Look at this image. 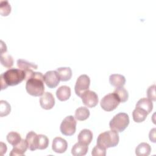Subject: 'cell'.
Listing matches in <instances>:
<instances>
[{
	"label": "cell",
	"instance_id": "obj_19",
	"mask_svg": "<svg viewBox=\"0 0 156 156\" xmlns=\"http://www.w3.org/2000/svg\"><path fill=\"white\" fill-rule=\"evenodd\" d=\"M17 66L19 68V69L23 70L24 72L36 69L38 68L37 65L35 64L34 63L29 62L27 60H23V59H18L16 62Z\"/></svg>",
	"mask_w": 156,
	"mask_h": 156
},
{
	"label": "cell",
	"instance_id": "obj_25",
	"mask_svg": "<svg viewBox=\"0 0 156 156\" xmlns=\"http://www.w3.org/2000/svg\"><path fill=\"white\" fill-rule=\"evenodd\" d=\"M0 60L1 64L8 68H11L13 65V59L12 55L10 54L4 52L3 54H1Z\"/></svg>",
	"mask_w": 156,
	"mask_h": 156
},
{
	"label": "cell",
	"instance_id": "obj_28",
	"mask_svg": "<svg viewBox=\"0 0 156 156\" xmlns=\"http://www.w3.org/2000/svg\"><path fill=\"white\" fill-rule=\"evenodd\" d=\"M11 111L10 105L6 101H0V116L3 117L8 115Z\"/></svg>",
	"mask_w": 156,
	"mask_h": 156
},
{
	"label": "cell",
	"instance_id": "obj_17",
	"mask_svg": "<svg viewBox=\"0 0 156 156\" xmlns=\"http://www.w3.org/2000/svg\"><path fill=\"white\" fill-rule=\"evenodd\" d=\"M88 147L87 145L78 142L76 143L71 149V154L74 156H82L86 155Z\"/></svg>",
	"mask_w": 156,
	"mask_h": 156
},
{
	"label": "cell",
	"instance_id": "obj_8",
	"mask_svg": "<svg viewBox=\"0 0 156 156\" xmlns=\"http://www.w3.org/2000/svg\"><path fill=\"white\" fill-rule=\"evenodd\" d=\"M82 102L88 107H94L98 103V96L93 91L87 90L84 91L80 96Z\"/></svg>",
	"mask_w": 156,
	"mask_h": 156
},
{
	"label": "cell",
	"instance_id": "obj_14",
	"mask_svg": "<svg viewBox=\"0 0 156 156\" xmlns=\"http://www.w3.org/2000/svg\"><path fill=\"white\" fill-rule=\"evenodd\" d=\"M56 96L60 101H66L71 96V88L68 86L62 85L57 90Z\"/></svg>",
	"mask_w": 156,
	"mask_h": 156
},
{
	"label": "cell",
	"instance_id": "obj_26",
	"mask_svg": "<svg viewBox=\"0 0 156 156\" xmlns=\"http://www.w3.org/2000/svg\"><path fill=\"white\" fill-rule=\"evenodd\" d=\"M7 140L11 145L15 146L18 144L21 140V135L16 132H10L7 135Z\"/></svg>",
	"mask_w": 156,
	"mask_h": 156
},
{
	"label": "cell",
	"instance_id": "obj_21",
	"mask_svg": "<svg viewBox=\"0 0 156 156\" xmlns=\"http://www.w3.org/2000/svg\"><path fill=\"white\" fill-rule=\"evenodd\" d=\"M56 71L62 81H68L71 78L72 70L69 67H60L57 69Z\"/></svg>",
	"mask_w": 156,
	"mask_h": 156
},
{
	"label": "cell",
	"instance_id": "obj_29",
	"mask_svg": "<svg viewBox=\"0 0 156 156\" xmlns=\"http://www.w3.org/2000/svg\"><path fill=\"white\" fill-rule=\"evenodd\" d=\"M11 12V6L8 1H0V13L2 16H7Z\"/></svg>",
	"mask_w": 156,
	"mask_h": 156
},
{
	"label": "cell",
	"instance_id": "obj_23",
	"mask_svg": "<svg viewBox=\"0 0 156 156\" xmlns=\"http://www.w3.org/2000/svg\"><path fill=\"white\" fill-rule=\"evenodd\" d=\"M90 116V111L85 107H80L75 111V118L78 121H84Z\"/></svg>",
	"mask_w": 156,
	"mask_h": 156
},
{
	"label": "cell",
	"instance_id": "obj_3",
	"mask_svg": "<svg viewBox=\"0 0 156 156\" xmlns=\"http://www.w3.org/2000/svg\"><path fill=\"white\" fill-rule=\"evenodd\" d=\"M119 140L118 132L113 130H107L99 135L97 138V144L105 149L113 147L118 145Z\"/></svg>",
	"mask_w": 156,
	"mask_h": 156
},
{
	"label": "cell",
	"instance_id": "obj_24",
	"mask_svg": "<svg viewBox=\"0 0 156 156\" xmlns=\"http://www.w3.org/2000/svg\"><path fill=\"white\" fill-rule=\"evenodd\" d=\"M113 93L118 96L120 102H125L127 101L129 98V93L127 90L123 87L116 88Z\"/></svg>",
	"mask_w": 156,
	"mask_h": 156
},
{
	"label": "cell",
	"instance_id": "obj_16",
	"mask_svg": "<svg viewBox=\"0 0 156 156\" xmlns=\"http://www.w3.org/2000/svg\"><path fill=\"white\" fill-rule=\"evenodd\" d=\"M37 138L38 135L34 131H30L27 133L26 140L29 150L34 151L37 149Z\"/></svg>",
	"mask_w": 156,
	"mask_h": 156
},
{
	"label": "cell",
	"instance_id": "obj_33",
	"mask_svg": "<svg viewBox=\"0 0 156 156\" xmlns=\"http://www.w3.org/2000/svg\"><path fill=\"white\" fill-rule=\"evenodd\" d=\"M7 151V146L5 144L3 143L2 142H1V148H0V152L1 155H3L4 154H5Z\"/></svg>",
	"mask_w": 156,
	"mask_h": 156
},
{
	"label": "cell",
	"instance_id": "obj_30",
	"mask_svg": "<svg viewBox=\"0 0 156 156\" xmlns=\"http://www.w3.org/2000/svg\"><path fill=\"white\" fill-rule=\"evenodd\" d=\"M91 154L93 156H105L106 155V149L97 144L93 147Z\"/></svg>",
	"mask_w": 156,
	"mask_h": 156
},
{
	"label": "cell",
	"instance_id": "obj_31",
	"mask_svg": "<svg viewBox=\"0 0 156 156\" xmlns=\"http://www.w3.org/2000/svg\"><path fill=\"white\" fill-rule=\"evenodd\" d=\"M147 98L151 101H155L156 100L155 98V85L154 84L150 86L147 90Z\"/></svg>",
	"mask_w": 156,
	"mask_h": 156
},
{
	"label": "cell",
	"instance_id": "obj_13",
	"mask_svg": "<svg viewBox=\"0 0 156 156\" xmlns=\"http://www.w3.org/2000/svg\"><path fill=\"white\" fill-rule=\"evenodd\" d=\"M93 132L90 129H84L79 133L77 139L79 142L88 146L91 143L93 139Z\"/></svg>",
	"mask_w": 156,
	"mask_h": 156
},
{
	"label": "cell",
	"instance_id": "obj_11",
	"mask_svg": "<svg viewBox=\"0 0 156 156\" xmlns=\"http://www.w3.org/2000/svg\"><path fill=\"white\" fill-rule=\"evenodd\" d=\"M68 143L65 139L58 136L53 140L52 149L55 152L63 153L66 151Z\"/></svg>",
	"mask_w": 156,
	"mask_h": 156
},
{
	"label": "cell",
	"instance_id": "obj_20",
	"mask_svg": "<svg viewBox=\"0 0 156 156\" xmlns=\"http://www.w3.org/2000/svg\"><path fill=\"white\" fill-rule=\"evenodd\" d=\"M151 147L147 143H141L135 149V154L138 156H147L150 154Z\"/></svg>",
	"mask_w": 156,
	"mask_h": 156
},
{
	"label": "cell",
	"instance_id": "obj_7",
	"mask_svg": "<svg viewBox=\"0 0 156 156\" xmlns=\"http://www.w3.org/2000/svg\"><path fill=\"white\" fill-rule=\"evenodd\" d=\"M90 85V79L87 74L80 75L76 80L74 87V90L76 94L78 96L80 95L86 90H88Z\"/></svg>",
	"mask_w": 156,
	"mask_h": 156
},
{
	"label": "cell",
	"instance_id": "obj_27",
	"mask_svg": "<svg viewBox=\"0 0 156 156\" xmlns=\"http://www.w3.org/2000/svg\"><path fill=\"white\" fill-rule=\"evenodd\" d=\"M49 145V139L45 135L43 134L38 135L37 138V149L43 150L48 147Z\"/></svg>",
	"mask_w": 156,
	"mask_h": 156
},
{
	"label": "cell",
	"instance_id": "obj_15",
	"mask_svg": "<svg viewBox=\"0 0 156 156\" xmlns=\"http://www.w3.org/2000/svg\"><path fill=\"white\" fill-rule=\"evenodd\" d=\"M110 83L116 88L123 87L126 83V78L123 75L119 74H113L109 77Z\"/></svg>",
	"mask_w": 156,
	"mask_h": 156
},
{
	"label": "cell",
	"instance_id": "obj_12",
	"mask_svg": "<svg viewBox=\"0 0 156 156\" xmlns=\"http://www.w3.org/2000/svg\"><path fill=\"white\" fill-rule=\"evenodd\" d=\"M28 148V144L26 140L21 139V141L16 145L13 146L10 153V156L23 155Z\"/></svg>",
	"mask_w": 156,
	"mask_h": 156
},
{
	"label": "cell",
	"instance_id": "obj_6",
	"mask_svg": "<svg viewBox=\"0 0 156 156\" xmlns=\"http://www.w3.org/2000/svg\"><path fill=\"white\" fill-rule=\"evenodd\" d=\"M76 121L72 115L67 116L62 121L60 130L61 133L66 136L73 135L76 130Z\"/></svg>",
	"mask_w": 156,
	"mask_h": 156
},
{
	"label": "cell",
	"instance_id": "obj_18",
	"mask_svg": "<svg viewBox=\"0 0 156 156\" xmlns=\"http://www.w3.org/2000/svg\"><path fill=\"white\" fill-rule=\"evenodd\" d=\"M136 107L143 109L146 111L148 114L152 111L153 108V104L151 99L149 98H141L136 104Z\"/></svg>",
	"mask_w": 156,
	"mask_h": 156
},
{
	"label": "cell",
	"instance_id": "obj_2",
	"mask_svg": "<svg viewBox=\"0 0 156 156\" xmlns=\"http://www.w3.org/2000/svg\"><path fill=\"white\" fill-rule=\"evenodd\" d=\"M25 78L26 73L23 70L18 68H9L1 74V90L7 88L8 86L16 85L25 80Z\"/></svg>",
	"mask_w": 156,
	"mask_h": 156
},
{
	"label": "cell",
	"instance_id": "obj_22",
	"mask_svg": "<svg viewBox=\"0 0 156 156\" xmlns=\"http://www.w3.org/2000/svg\"><path fill=\"white\" fill-rule=\"evenodd\" d=\"M148 113L146 111L137 107H135L132 112L133 119L136 122H141L144 121Z\"/></svg>",
	"mask_w": 156,
	"mask_h": 156
},
{
	"label": "cell",
	"instance_id": "obj_10",
	"mask_svg": "<svg viewBox=\"0 0 156 156\" xmlns=\"http://www.w3.org/2000/svg\"><path fill=\"white\" fill-rule=\"evenodd\" d=\"M40 104L45 110L51 109L55 104V99L52 94L50 92L44 93L40 98Z\"/></svg>",
	"mask_w": 156,
	"mask_h": 156
},
{
	"label": "cell",
	"instance_id": "obj_9",
	"mask_svg": "<svg viewBox=\"0 0 156 156\" xmlns=\"http://www.w3.org/2000/svg\"><path fill=\"white\" fill-rule=\"evenodd\" d=\"M60 80V77L56 71H48L44 75V82L50 88H55Z\"/></svg>",
	"mask_w": 156,
	"mask_h": 156
},
{
	"label": "cell",
	"instance_id": "obj_5",
	"mask_svg": "<svg viewBox=\"0 0 156 156\" xmlns=\"http://www.w3.org/2000/svg\"><path fill=\"white\" fill-rule=\"evenodd\" d=\"M120 101L115 93H111L104 96L101 101L100 104L103 110L111 112L115 110L119 104Z\"/></svg>",
	"mask_w": 156,
	"mask_h": 156
},
{
	"label": "cell",
	"instance_id": "obj_4",
	"mask_svg": "<svg viewBox=\"0 0 156 156\" xmlns=\"http://www.w3.org/2000/svg\"><path fill=\"white\" fill-rule=\"evenodd\" d=\"M129 124V115L124 112H121L115 115L109 122L111 130L118 132H123Z\"/></svg>",
	"mask_w": 156,
	"mask_h": 156
},
{
	"label": "cell",
	"instance_id": "obj_1",
	"mask_svg": "<svg viewBox=\"0 0 156 156\" xmlns=\"http://www.w3.org/2000/svg\"><path fill=\"white\" fill-rule=\"evenodd\" d=\"M26 80V90L33 96H40L44 91V76L40 72H34L30 70L25 72Z\"/></svg>",
	"mask_w": 156,
	"mask_h": 156
},
{
	"label": "cell",
	"instance_id": "obj_32",
	"mask_svg": "<svg viewBox=\"0 0 156 156\" xmlns=\"http://www.w3.org/2000/svg\"><path fill=\"white\" fill-rule=\"evenodd\" d=\"M155 129L154 128L151 130L149 132V139L151 141L155 143Z\"/></svg>",
	"mask_w": 156,
	"mask_h": 156
},
{
	"label": "cell",
	"instance_id": "obj_34",
	"mask_svg": "<svg viewBox=\"0 0 156 156\" xmlns=\"http://www.w3.org/2000/svg\"><path fill=\"white\" fill-rule=\"evenodd\" d=\"M7 52V46L1 40V54Z\"/></svg>",
	"mask_w": 156,
	"mask_h": 156
}]
</instances>
